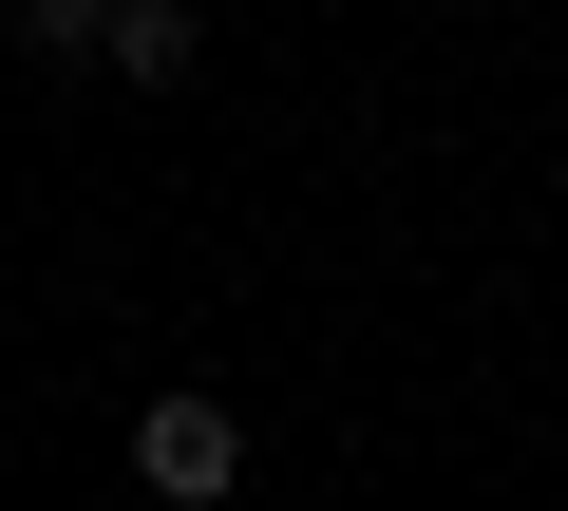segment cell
<instances>
[{
  "instance_id": "1",
  "label": "cell",
  "mask_w": 568,
  "mask_h": 511,
  "mask_svg": "<svg viewBox=\"0 0 568 511\" xmlns=\"http://www.w3.org/2000/svg\"><path fill=\"white\" fill-rule=\"evenodd\" d=\"M227 492H246V417H227L209 379L133 398V511H227Z\"/></svg>"
},
{
  "instance_id": "2",
  "label": "cell",
  "mask_w": 568,
  "mask_h": 511,
  "mask_svg": "<svg viewBox=\"0 0 568 511\" xmlns=\"http://www.w3.org/2000/svg\"><path fill=\"white\" fill-rule=\"evenodd\" d=\"M95 76H114V95H190V76H209V20H190V0H114Z\"/></svg>"
},
{
  "instance_id": "3",
  "label": "cell",
  "mask_w": 568,
  "mask_h": 511,
  "mask_svg": "<svg viewBox=\"0 0 568 511\" xmlns=\"http://www.w3.org/2000/svg\"><path fill=\"white\" fill-rule=\"evenodd\" d=\"M95 39H114V0H20V58H58V76H95Z\"/></svg>"
},
{
  "instance_id": "4",
  "label": "cell",
  "mask_w": 568,
  "mask_h": 511,
  "mask_svg": "<svg viewBox=\"0 0 568 511\" xmlns=\"http://www.w3.org/2000/svg\"><path fill=\"white\" fill-rule=\"evenodd\" d=\"M227 511H246V492H227Z\"/></svg>"
}]
</instances>
